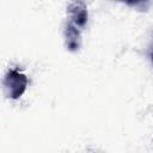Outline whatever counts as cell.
<instances>
[{"label": "cell", "instance_id": "obj_1", "mask_svg": "<svg viewBox=\"0 0 153 153\" xmlns=\"http://www.w3.org/2000/svg\"><path fill=\"white\" fill-rule=\"evenodd\" d=\"M5 85L7 88H10V96L12 98H17L25 90L26 78L23 74H19L17 71H11L6 76Z\"/></svg>", "mask_w": 153, "mask_h": 153}, {"label": "cell", "instance_id": "obj_2", "mask_svg": "<svg viewBox=\"0 0 153 153\" xmlns=\"http://www.w3.org/2000/svg\"><path fill=\"white\" fill-rule=\"evenodd\" d=\"M142 1H145V0H126V2H127L128 5H130V6H136V5H139L140 2H142Z\"/></svg>", "mask_w": 153, "mask_h": 153}, {"label": "cell", "instance_id": "obj_3", "mask_svg": "<svg viewBox=\"0 0 153 153\" xmlns=\"http://www.w3.org/2000/svg\"><path fill=\"white\" fill-rule=\"evenodd\" d=\"M152 60H153V53H152Z\"/></svg>", "mask_w": 153, "mask_h": 153}]
</instances>
